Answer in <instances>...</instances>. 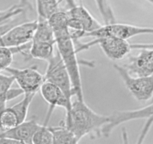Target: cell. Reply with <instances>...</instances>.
Returning a JSON list of instances; mask_svg holds the SVG:
<instances>
[{
  "label": "cell",
  "instance_id": "obj_1",
  "mask_svg": "<svg viewBox=\"0 0 153 144\" xmlns=\"http://www.w3.org/2000/svg\"><path fill=\"white\" fill-rule=\"evenodd\" d=\"M62 122L80 141L86 135L94 133L100 136L102 128L108 123L109 116L97 113L87 105L85 100L76 98L72 101L70 109L66 112V118Z\"/></svg>",
  "mask_w": 153,
  "mask_h": 144
},
{
  "label": "cell",
  "instance_id": "obj_2",
  "mask_svg": "<svg viewBox=\"0 0 153 144\" xmlns=\"http://www.w3.org/2000/svg\"><path fill=\"white\" fill-rule=\"evenodd\" d=\"M53 31L58 52L70 76L75 96L79 100H85L77 52L74 41L70 36L68 26L57 28Z\"/></svg>",
  "mask_w": 153,
  "mask_h": 144
},
{
  "label": "cell",
  "instance_id": "obj_3",
  "mask_svg": "<svg viewBox=\"0 0 153 144\" xmlns=\"http://www.w3.org/2000/svg\"><path fill=\"white\" fill-rule=\"evenodd\" d=\"M67 13L68 15L67 26L74 43L84 38L87 33L95 31L102 26V24L91 14L82 4L79 5L75 4L70 6Z\"/></svg>",
  "mask_w": 153,
  "mask_h": 144
},
{
  "label": "cell",
  "instance_id": "obj_4",
  "mask_svg": "<svg viewBox=\"0 0 153 144\" xmlns=\"http://www.w3.org/2000/svg\"><path fill=\"white\" fill-rule=\"evenodd\" d=\"M94 45H99L105 55L111 60L114 61L123 59L128 55L131 50V44L128 40L111 35L95 38L94 40L88 43H78V44H75V46L78 53L87 50Z\"/></svg>",
  "mask_w": 153,
  "mask_h": 144
},
{
  "label": "cell",
  "instance_id": "obj_5",
  "mask_svg": "<svg viewBox=\"0 0 153 144\" xmlns=\"http://www.w3.org/2000/svg\"><path fill=\"white\" fill-rule=\"evenodd\" d=\"M114 68L119 74L125 86L136 100L144 102L153 97V74L146 76H133L123 65L115 64Z\"/></svg>",
  "mask_w": 153,
  "mask_h": 144
},
{
  "label": "cell",
  "instance_id": "obj_6",
  "mask_svg": "<svg viewBox=\"0 0 153 144\" xmlns=\"http://www.w3.org/2000/svg\"><path fill=\"white\" fill-rule=\"evenodd\" d=\"M47 63L44 80L55 84L64 92L69 101L72 102V98L75 94L71 80L58 51L48 60Z\"/></svg>",
  "mask_w": 153,
  "mask_h": 144
},
{
  "label": "cell",
  "instance_id": "obj_7",
  "mask_svg": "<svg viewBox=\"0 0 153 144\" xmlns=\"http://www.w3.org/2000/svg\"><path fill=\"white\" fill-rule=\"evenodd\" d=\"M146 34H153L152 27H142L131 25V24L112 22V23L102 25L101 27L97 28L95 31L85 34L84 38H99L102 37V36L111 35L120 38L124 39V40H128L134 36Z\"/></svg>",
  "mask_w": 153,
  "mask_h": 144
},
{
  "label": "cell",
  "instance_id": "obj_8",
  "mask_svg": "<svg viewBox=\"0 0 153 144\" xmlns=\"http://www.w3.org/2000/svg\"><path fill=\"white\" fill-rule=\"evenodd\" d=\"M6 70L13 76L24 94H36L44 82V75L40 74L35 66L22 69L10 66Z\"/></svg>",
  "mask_w": 153,
  "mask_h": 144
},
{
  "label": "cell",
  "instance_id": "obj_9",
  "mask_svg": "<svg viewBox=\"0 0 153 144\" xmlns=\"http://www.w3.org/2000/svg\"><path fill=\"white\" fill-rule=\"evenodd\" d=\"M37 20L16 24L9 28L0 38V46L19 47L31 43L37 27Z\"/></svg>",
  "mask_w": 153,
  "mask_h": 144
},
{
  "label": "cell",
  "instance_id": "obj_10",
  "mask_svg": "<svg viewBox=\"0 0 153 144\" xmlns=\"http://www.w3.org/2000/svg\"><path fill=\"white\" fill-rule=\"evenodd\" d=\"M153 118V103L148 106L131 110H117L109 116V122L102 128L100 136H108L117 126L135 119Z\"/></svg>",
  "mask_w": 153,
  "mask_h": 144
},
{
  "label": "cell",
  "instance_id": "obj_11",
  "mask_svg": "<svg viewBox=\"0 0 153 144\" xmlns=\"http://www.w3.org/2000/svg\"><path fill=\"white\" fill-rule=\"evenodd\" d=\"M39 91L40 92L42 97L45 101L49 104V110L47 112L43 124L48 125L54 110L57 106H60L65 109L66 112L70 109L72 102L69 101L62 91L58 86L49 81L44 80L40 86Z\"/></svg>",
  "mask_w": 153,
  "mask_h": 144
},
{
  "label": "cell",
  "instance_id": "obj_12",
  "mask_svg": "<svg viewBox=\"0 0 153 144\" xmlns=\"http://www.w3.org/2000/svg\"><path fill=\"white\" fill-rule=\"evenodd\" d=\"M137 55L130 56L123 66L131 75L138 76L153 74V48L140 49Z\"/></svg>",
  "mask_w": 153,
  "mask_h": 144
},
{
  "label": "cell",
  "instance_id": "obj_13",
  "mask_svg": "<svg viewBox=\"0 0 153 144\" xmlns=\"http://www.w3.org/2000/svg\"><path fill=\"white\" fill-rule=\"evenodd\" d=\"M40 126L35 118L25 120L11 129L0 131V137L7 138L16 143L31 144L34 132Z\"/></svg>",
  "mask_w": 153,
  "mask_h": 144
},
{
  "label": "cell",
  "instance_id": "obj_14",
  "mask_svg": "<svg viewBox=\"0 0 153 144\" xmlns=\"http://www.w3.org/2000/svg\"><path fill=\"white\" fill-rule=\"evenodd\" d=\"M55 45V44L49 43V42L31 40L29 49L30 58L47 62L55 54L54 52Z\"/></svg>",
  "mask_w": 153,
  "mask_h": 144
},
{
  "label": "cell",
  "instance_id": "obj_15",
  "mask_svg": "<svg viewBox=\"0 0 153 144\" xmlns=\"http://www.w3.org/2000/svg\"><path fill=\"white\" fill-rule=\"evenodd\" d=\"M37 27L33 36V41L49 42L55 44V36L48 20L37 19Z\"/></svg>",
  "mask_w": 153,
  "mask_h": 144
},
{
  "label": "cell",
  "instance_id": "obj_16",
  "mask_svg": "<svg viewBox=\"0 0 153 144\" xmlns=\"http://www.w3.org/2000/svg\"><path fill=\"white\" fill-rule=\"evenodd\" d=\"M54 144H76L79 142L74 134L64 124L63 122L58 126L50 127Z\"/></svg>",
  "mask_w": 153,
  "mask_h": 144
},
{
  "label": "cell",
  "instance_id": "obj_17",
  "mask_svg": "<svg viewBox=\"0 0 153 144\" xmlns=\"http://www.w3.org/2000/svg\"><path fill=\"white\" fill-rule=\"evenodd\" d=\"M59 0H36L37 17L49 20L59 10Z\"/></svg>",
  "mask_w": 153,
  "mask_h": 144
},
{
  "label": "cell",
  "instance_id": "obj_18",
  "mask_svg": "<svg viewBox=\"0 0 153 144\" xmlns=\"http://www.w3.org/2000/svg\"><path fill=\"white\" fill-rule=\"evenodd\" d=\"M19 123L21 122L18 115L12 106L5 107L0 112V131L13 128Z\"/></svg>",
  "mask_w": 153,
  "mask_h": 144
},
{
  "label": "cell",
  "instance_id": "obj_19",
  "mask_svg": "<svg viewBox=\"0 0 153 144\" xmlns=\"http://www.w3.org/2000/svg\"><path fill=\"white\" fill-rule=\"evenodd\" d=\"M14 82L13 76L1 74L0 73V112L6 107L7 93Z\"/></svg>",
  "mask_w": 153,
  "mask_h": 144
},
{
  "label": "cell",
  "instance_id": "obj_20",
  "mask_svg": "<svg viewBox=\"0 0 153 144\" xmlns=\"http://www.w3.org/2000/svg\"><path fill=\"white\" fill-rule=\"evenodd\" d=\"M52 134L50 127L45 124H40L32 136V143L52 144Z\"/></svg>",
  "mask_w": 153,
  "mask_h": 144
},
{
  "label": "cell",
  "instance_id": "obj_21",
  "mask_svg": "<svg viewBox=\"0 0 153 144\" xmlns=\"http://www.w3.org/2000/svg\"><path fill=\"white\" fill-rule=\"evenodd\" d=\"M100 13L102 17L105 24L115 22V17L112 9L108 4L107 0H95Z\"/></svg>",
  "mask_w": 153,
  "mask_h": 144
},
{
  "label": "cell",
  "instance_id": "obj_22",
  "mask_svg": "<svg viewBox=\"0 0 153 144\" xmlns=\"http://www.w3.org/2000/svg\"><path fill=\"white\" fill-rule=\"evenodd\" d=\"M13 49L7 46H0V72L6 70L10 67L13 60Z\"/></svg>",
  "mask_w": 153,
  "mask_h": 144
},
{
  "label": "cell",
  "instance_id": "obj_23",
  "mask_svg": "<svg viewBox=\"0 0 153 144\" xmlns=\"http://www.w3.org/2000/svg\"><path fill=\"white\" fill-rule=\"evenodd\" d=\"M23 10L24 8L19 4H15L5 10H0V24L14 19L13 17L22 14Z\"/></svg>",
  "mask_w": 153,
  "mask_h": 144
},
{
  "label": "cell",
  "instance_id": "obj_24",
  "mask_svg": "<svg viewBox=\"0 0 153 144\" xmlns=\"http://www.w3.org/2000/svg\"><path fill=\"white\" fill-rule=\"evenodd\" d=\"M23 92L21 88H10L7 93V100H10L19 97V96L23 94Z\"/></svg>",
  "mask_w": 153,
  "mask_h": 144
},
{
  "label": "cell",
  "instance_id": "obj_25",
  "mask_svg": "<svg viewBox=\"0 0 153 144\" xmlns=\"http://www.w3.org/2000/svg\"><path fill=\"white\" fill-rule=\"evenodd\" d=\"M14 21L15 19H13L10 20V22H5L4 23L0 24V38L9 28H10L13 26L15 25Z\"/></svg>",
  "mask_w": 153,
  "mask_h": 144
},
{
  "label": "cell",
  "instance_id": "obj_26",
  "mask_svg": "<svg viewBox=\"0 0 153 144\" xmlns=\"http://www.w3.org/2000/svg\"><path fill=\"white\" fill-rule=\"evenodd\" d=\"M131 50H140L143 49V48H153V43L152 44H131Z\"/></svg>",
  "mask_w": 153,
  "mask_h": 144
},
{
  "label": "cell",
  "instance_id": "obj_27",
  "mask_svg": "<svg viewBox=\"0 0 153 144\" xmlns=\"http://www.w3.org/2000/svg\"><path fill=\"white\" fill-rule=\"evenodd\" d=\"M59 1H60V2H61L62 0H59ZM66 1H67V4H68V5H69V7H70V6H72V5H73V4H76V3H75V2H74V0H66Z\"/></svg>",
  "mask_w": 153,
  "mask_h": 144
}]
</instances>
